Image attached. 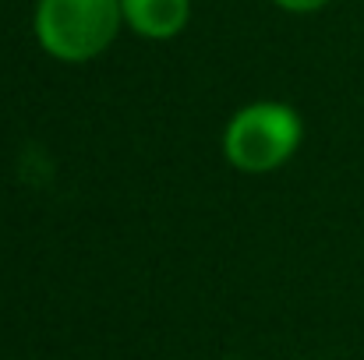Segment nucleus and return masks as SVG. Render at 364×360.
<instances>
[{
  "mask_svg": "<svg viewBox=\"0 0 364 360\" xmlns=\"http://www.w3.org/2000/svg\"><path fill=\"white\" fill-rule=\"evenodd\" d=\"M36 39L64 64L100 57L121 32V0H36Z\"/></svg>",
  "mask_w": 364,
  "mask_h": 360,
  "instance_id": "obj_1",
  "label": "nucleus"
},
{
  "mask_svg": "<svg viewBox=\"0 0 364 360\" xmlns=\"http://www.w3.org/2000/svg\"><path fill=\"white\" fill-rule=\"evenodd\" d=\"M304 124L294 107L262 99L241 107L223 131V156L241 173H272L301 148Z\"/></svg>",
  "mask_w": 364,
  "mask_h": 360,
  "instance_id": "obj_2",
  "label": "nucleus"
},
{
  "mask_svg": "<svg viewBox=\"0 0 364 360\" xmlns=\"http://www.w3.org/2000/svg\"><path fill=\"white\" fill-rule=\"evenodd\" d=\"M124 25L141 39H173L191 18V0H121Z\"/></svg>",
  "mask_w": 364,
  "mask_h": 360,
  "instance_id": "obj_3",
  "label": "nucleus"
},
{
  "mask_svg": "<svg viewBox=\"0 0 364 360\" xmlns=\"http://www.w3.org/2000/svg\"><path fill=\"white\" fill-rule=\"evenodd\" d=\"M276 7H283V11H290V14H315V11H322L329 0H272Z\"/></svg>",
  "mask_w": 364,
  "mask_h": 360,
  "instance_id": "obj_4",
  "label": "nucleus"
}]
</instances>
